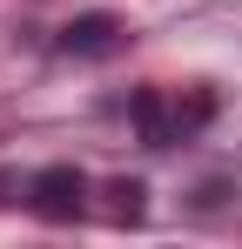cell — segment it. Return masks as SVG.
I'll return each instance as SVG.
<instances>
[{"instance_id":"3957f363","label":"cell","mask_w":242,"mask_h":249,"mask_svg":"<svg viewBox=\"0 0 242 249\" xmlns=\"http://www.w3.org/2000/svg\"><path fill=\"white\" fill-rule=\"evenodd\" d=\"M61 47L81 54V61H101V54H121V47H128V27H121L115 14H74V20L61 27Z\"/></svg>"},{"instance_id":"277c9868","label":"cell","mask_w":242,"mask_h":249,"mask_svg":"<svg viewBox=\"0 0 242 249\" xmlns=\"http://www.w3.org/2000/svg\"><path fill=\"white\" fill-rule=\"evenodd\" d=\"M108 196H115V222H141V196H148V189H141V182H115V189H108Z\"/></svg>"},{"instance_id":"6da1fadb","label":"cell","mask_w":242,"mask_h":249,"mask_svg":"<svg viewBox=\"0 0 242 249\" xmlns=\"http://www.w3.org/2000/svg\"><path fill=\"white\" fill-rule=\"evenodd\" d=\"M128 115H135V128H141V142H148V148H168V142H182L189 128H202L208 115H215V94H195L189 108H168V94H161V88H141Z\"/></svg>"},{"instance_id":"7a4b0ae2","label":"cell","mask_w":242,"mask_h":249,"mask_svg":"<svg viewBox=\"0 0 242 249\" xmlns=\"http://www.w3.org/2000/svg\"><path fill=\"white\" fill-rule=\"evenodd\" d=\"M27 202H34V215H47V222H74L81 209H87V182H81V168H40L34 189H27Z\"/></svg>"}]
</instances>
